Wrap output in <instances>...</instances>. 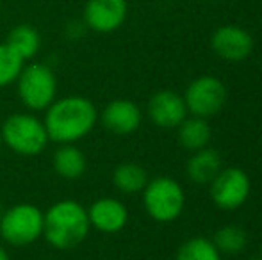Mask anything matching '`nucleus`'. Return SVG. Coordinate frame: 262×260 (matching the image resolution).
<instances>
[{
	"label": "nucleus",
	"mask_w": 262,
	"mask_h": 260,
	"mask_svg": "<svg viewBox=\"0 0 262 260\" xmlns=\"http://www.w3.org/2000/svg\"><path fill=\"white\" fill-rule=\"evenodd\" d=\"M260 257H262V246H260Z\"/></svg>",
	"instance_id": "obj_26"
},
{
	"label": "nucleus",
	"mask_w": 262,
	"mask_h": 260,
	"mask_svg": "<svg viewBox=\"0 0 262 260\" xmlns=\"http://www.w3.org/2000/svg\"><path fill=\"white\" fill-rule=\"evenodd\" d=\"M175 260H221V253L212 241L193 237L179 248Z\"/></svg>",
	"instance_id": "obj_20"
},
{
	"label": "nucleus",
	"mask_w": 262,
	"mask_h": 260,
	"mask_svg": "<svg viewBox=\"0 0 262 260\" xmlns=\"http://www.w3.org/2000/svg\"><path fill=\"white\" fill-rule=\"evenodd\" d=\"M146 114L150 122L161 129H177L187 118V107L179 93L162 89L148 100Z\"/></svg>",
	"instance_id": "obj_12"
},
{
	"label": "nucleus",
	"mask_w": 262,
	"mask_h": 260,
	"mask_svg": "<svg viewBox=\"0 0 262 260\" xmlns=\"http://www.w3.org/2000/svg\"><path fill=\"white\" fill-rule=\"evenodd\" d=\"M210 198L223 210H237L252 193L250 177L241 168H221L210 182Z\"/></svg>",
	"instance_id": "obj_8"
},
{
	"label": "nucleus",
	"mask_w": 262,
	"mask_h": 260,
	"mask_svg": "<svg viewBox=\"0 0 262 260\" xmlns=\"http://www.w3.org/2000/svg\"><path fill=\"white\" fill-rule=\"evenodd\" d=\"M88 208L77 200H59L50 205L43 221V237L55 250L68 251L90 235Z\"/></svg>",
	"instance_id": "obj_2"
},
{
	"label": "nucleus",
	"mask_w": 262,
	"mask_h": 260,
	"mask_svg": "<svg viewBox=\"0 0 262 260\" xmlns=\"http://www.w3.org/2000/svg\"><path fill=\"white\" fill-rule=\"evenodd\" d=\"M2 143L13 153L21 157H36L45 152L50 143L45 123L34 112H14L2 123Z\"/></svg>",
	"instance_id": "obj_3"
},
{
	"label": "nucleus",
	"mask_w": 262,
	"mask_h": 260,
	"mask_svg": "<svg viewBox=\"0 0 262 260\" xmlns=\"http://www.w3.org/2000/svg\"><path fill=\"white\" fill-rule=\"evenodd\" d=\"M4 210H6V208H4V203H2V200H0V218H2Z\"/></svg>",
	"instance_id": "obj_23"
},
{
	"label": "nucleus",
	"mask_w": 262,
	"mask_h": 260,
	"mask_svg": "<svg viewBox=\"0 0 262 260\" xmlns=\"http://www.w3.org/2000/svg\"><path fill=\"white\" fill-rule=\"evenodd\" d=\"M91 228L102 233H118L128 223V208L118 198L104 196L95 200L88 207Z\"/></svg>",
	"instance_id": "obj_13"
},
{
	"label": "nucleus",
	"mask_w": 262,
	"mask_h": 260,
	"mask_svg": "<svg viewBox=\"0 0 262 260\" xmlns=\"http://www.w3.org/2000/svg\"><path fill=\"white\" fill-rule=\"evenodd\" d=\"M52 168L64 180H79L88 170V159L75 145H59L52 153Z\"/></svg>",
	"instance_id": "obj_14"
},
{
	"label": "nucleus",
	"mask_w": 262,
	"mask_h": 260,
	"mask_svg": "<svg viewBox=\"0 0 262 260\" xmlns=\"http://www.w3.org/2000/svg\"><path fill=\"white\" fill-rule=\"evenodd\" d=\"M143 205L154 221L171 223L180 218L186 205L184 189L175 178L156 177L143 189Z\"/></svg>",
	"instance_id": "obj_6"
},
{
	"label": "nucleus",
	"mask_w": 262,
	"mask_h": 260,
	"mask_svg": "<svg viewBox=\"0 0 262 260\" xmlns=\"http://www.w3.org/2000/svg\"><path fill=\"white\" fill-rule=\"evenodd\" d=\"M253 260H262V257H257V258H253Z\"/></svg>",
	"instance_id": "obj_25"
},
{
	"label": "nucleus",
	"mask_w": 262,
	"mask_h": 260,
	"mask_svg": "<svg viewBox=\"0 0 262 260\" xmlns=\"http://www.w3.org/2000/svg\"><path fill=\"white\" fill-rule=\"evenodd\" d=\"M182 98L187 112L198 118H209L223 109L227 102V87L217 77L202 75L187 86Z\"/></svg>",
	"instance_id": "obj_7"
},
{
	"label": "nucleus",
	"mask_w": 262,
	"mask_h": 260,
	"mask_svg": "<svg viewBox=\"0 0 262 260\" xmlns=\"http://www.w3.org/2000/svg\"><path fill=\"white\" fill-rule=\"evenodd\" d=\"M212 243L220 250L221 255H237L243 253L248 246V233L243 226L227 225L217 230Z\"/></svg>",
	"instance_id": "obj_19"
},
{
	"label": "nucleus",
	"mask_w": 262,
	"mask_h": 260,
	"mask_svg": "<svg viewBox=\"0 0 262 260\" xmlns=\"http://www.w3.org/2000/svg\"><path fill=\"white\" fill-rule=\"evenodd\" d=\"M6 45L14 50L24 61H31L38 56L41 49V36L36 31V27L29 23H20L9 31Z\"/></svg>",
	"instance_id": "obj_17"
},
{
	"label": "nucleus",
	"mask_w": 262,
	"mask_h": 260,
	"mask_svg": "<svg viewBox=\"0 0 262 260\" xmlns=\"http://www.w3.org/2000/svg\"><path fill=\"white\" fill-rule=\"evenodd\" d=\"M43 123L50 141L57 145H75L88 137L97 127V105L80 94L55 98L45 111Z\"/></svg>",
	"instance_id": "obj_1"
},
{
	"label": "nucleus",
	"mask_w": 262,
	"mask_h": 260,
	"mask_svg": "<svg viewBox=\"0 0 262 260\" xmlns=\"http://www.w3.org/2000/svg\"><path fill=\"white\" fill-rule=\"evenodd\" d=\"M113 184L123 195L143 193L145 185L148 184V173L136 162H121L113 171Z\"/></svg>",
	"instance_id": "obj_18"
},
{
	"label": "nucleus",
	"mask_w": 262,
	"mask_h": 260,
	"mask_svg": "<svg viewBox=\"0 0 262 260\" xmlns=\"http://www.w3.org/2000/svg\"><path fill=\"white\" fill-rule=\"evenodd\" d=\"M24 64L25 61L14 50H11L6 41L0 43V87H7L16 82Z\"/></svg>",
	"instance_id": "obj_21"
},
{
	"label": "nucleus",
	"mask_w": 262,
	"mask_h": 260,
	"mask_svg": "<svg viewBox=\"0 0 262 260\" xmlns=\"http://www.w3.org/2000/svg\"><path fill=\"white\" fill-rule=\"evenodd\" d=\"M210 135H212V129H210L209 122L205 118H198V116L186 118L177 127V137H179L180 146L191 153L205 148L210 141Z\"/></svg>",
	"instance_id": "obj_16"
},
{
	"label": "nucleus",
	"mask_w": 262,
	"mask_h": 260,
	"mask_svg": "<svg viewBox=\"0 0 262 260\" xmlns=\"http://www.w3.org/2000/svg\"><path fill=\"white\" fill-rule=\"evenodd\" d=\"M104 129L114 135H130L141 127L143 112L139 105L127 98L111 100L98 114Z\"/></svg>",
	"instance_id": "obj_10"
},
{
	"label": "nucleus",
	"mask_w": 262,
	"mask_h": 260,
	"mask_svg": "<svg viewBox=\"0 0 262 260\" xmlns=\"http://www.w3.org/2000/svg\"><path fill=\"white\" fill-rule=\"evenodd\" d=\"M212 50L225 61L239 63L245 61L253 50V38L246 29L237 25H223L216 29L210 39Z\"/></svg>",
	"instance_id": "obj_11"
},
{
	"label": "nucleus",
	"mask_w": 262,
	"mask_h": 260,
	"mask_svg": "<svg viewBox=\"0 0 262 260\" xmlns=\"http://www.w3.org/2000/svg\"><path fill=\"white\" fill-rule=\"evenodd\" d=\"M127 14V0H88L82 11V23L93 32L109 34L125 23Z\"/></svg>",
	"instance_id": "obj_9"
},
{
	"label": "nucleus",
	"mask_w": 262,
	"mask_h": 260,
	"mask_svg": "<svg viewBox=\"0 0 262 260\" xmlns=\"http://www.w3.org/2000/svg\"><path fill=\"white\" fill-rule=\"evenodd\" d=\"M0 260H11L9 253H7V250L4 248V244H0Z\"/></svg>",
	"instance_id": "obj_22"
},
{
	"label": "nucleus",
	"mask_w": 262,
	"mask_h": 260,
	"mask_svg": "<svg viewBox=\"0 0 262 260\" xmlns=\"http://www.w3.org/2000/svg\"><path fill=\"white\" fill-rule=\"evenodd\" d=\"M14 84L18 98L31 112L47 111L57 98V77L45 63L24 64Z\"/></svg>",
	"instance_id": "obj_4"
},
{
	"label": "nucleus",
	"mask_w": 262,
	"mask_h": 260,
	"mask_svg": "<svg viewBox=\"0 0 262 260\" xmlns=\"http://www.w3.org/2000/svg\"><path fill=\"white\" fill-rule=\"evenodd\" d=\"M2 146H4V143H2V134H0V150H2Z\"/></svg>",
	"instance_id": "obj_24"
},
{
	"label": "nucleus",
	"mask_w": 262,
	"mask_h": 260,
	"mask_svg": "<svg viewBox=\"0 0 262 260\" xmlns=\"http://www.w3.org/2000/svg\"><path fill=\"white\" fill-rule=\"evenodd\" d=\"M45 212L34 203H16L0 218V239L14 248L34 244L43 237Z\"/></svg>",
	"instance_id": "obj_5"
},
{
	"label": "nucleus",
	"mask_w": 262,
	"mask_h": 260,
	"mask_svg": "<svg viewBox=\"0 0 262 260\" xmlns=\"http://www.w3.org/2000/svg\"><path fill=\"white\" fill-rule=\"evenodd\" d=\"M187 177L194 184H210L212 178L221 171V157L216 150L202 148L198 152H193V155L187 160Z\"/></svg>",
	"instance_id": "obj_15"
}]
</instances>
